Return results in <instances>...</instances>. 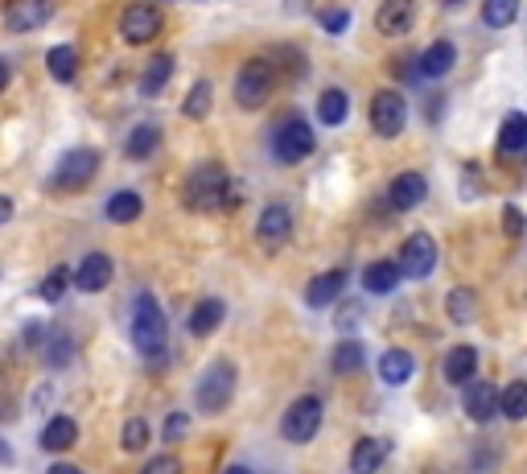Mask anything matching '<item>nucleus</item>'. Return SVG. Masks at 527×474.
I'll return each instance as SVG.
<instances>
[{
    "label": "nucleus",
    "instance_id": "1",
    "mask_svg": "<svg viewBox=\"0 0 527 474\" xmlns=\"http://www.w3.org/2000/svg\"><path fill=\"white\" fill-rule=\"evenodd\" d=\"M231 174L219 161H202L198 169H190V178L182 186V202L190 211H219V207H235V190H231Z\"/></svg>",
    "mask_w": 527,
    "mask_h": 474
},
{
    "label": "nucleus",
    "instance_id": "2",
    "mask_svg": "<svg viewBox=\"0 0 527 474\" xmlns=\"http://www.w3.org/2000/svg\"><path fill=\"white\" fill-rule=\"evenodd\" d=\"M169 343V322H165V310L153 293H136L132 301V347L145 355V359H157Z\"/></svg>",
    "mask_w": 527,
    "mask_h": 474
},
{
    "label": "nucleus",
    "instance_id": "3",
    "mask_svg": "<svg viewBox=\"0 0 527 474\" xmlns=\"http://www.w3.org/2000/svg\"><path fill=\"white\" fill-rule=\"evenodd\" d=\"M313 149H318V137H313V128H309V120L301 112L285 116V120L276 124V132H272V157L280 165H301Z\"/></svg>",
    "mask_w": 527,
    "mask_h": 474
},
{
    "label": "nucleus",
    "instance_id": "4",
    "mask_svg": "<svg viewBox=\"0 0 527 474\" xmlns=\"http://www.w3.org/2000/svg\"><path fill=\"white\" fill-rule=\"evenodd\" d=\"M231 396H235V363L215 359L194 384V404H198V413H223Z\"/></svg>",
    "mask_w": 527,
    "mask_h": 474
},
{
    "label": "nucleus",
    "instance_id": "5",
    "mask_svg": "<svg viewBox=\"0 0 527 474\" xmlns=\"http://www.w3.org/2000/svg\"><path fill=\"white\" fill-rule=\"evenodd\" d=\"M272 87H276L272 62L268 58H248L239 66V75H235V104L256 112V108H264L272 99Z\"/></svg>",
    "mask_w": 527,
    "mask_h": 474
},
{
    "label": "nucleus",
    "instance_id": "6",
    "mask_svg": "<svg viewBox=\"0 0 527 474\" xmlns=\"http://www.w3.org/2000/svg\"><path fill=\"white\" fill-rule=\"evenodd\" d=\"M95 174H99V153H95V149H70V153H62V161L54 165L50 190H54V194H75V190H83Z\"/></svg>",
    "mask_w": 527,
    "mask_h": 474
},
{
    "label": "nucleus",
    "instance_id": "7",
    "mask_svg": "<svg viewBox=\"0 0 527 474\" xmlns=\"http://www.w3.org/2000/svg\"><path fill=\"white\" fill-rule=\"evenodd\" d=\"M318 429H322V400L318 396H297L285 409V417H280V437H285V442H297V446L313 442Z\"/></svg>",
    "mask_w": 527,
    "mask_h": 474
},
{
    "label": "nucleus",
    "instance_id": "8",
    "mask_svg": "<svg viewBox=\"0 0 527 474\" xmlns=\"http://www.w3.org/2000/svg\"><path fill=\"white\" fill-rule=\"evenodd\" d=\"M396 268L400 277H412V281H425L433 268H437V240L429 231H412L408 240L400 244V256H396Z\"/></svg>",
    "mask_w": 527,
    "mask_h": 474
},
{
    "label": "nucleus",
    "instance_id": "9",
    "mask_svg": "<svg viewBox=\"0 0 527 474\" xmlns=\"http://www.w3.org/2000/svg\"><path fill=\"white\" fill-rule=\"evenodd\" d=\"M165 17L157 5H149V0H132V5L120 13V38L128 46H149L157 33H161Z\"/></svg>",
    "mask_w": 527,
    "mask_h": 474
},
{
    "label": "nucleus",
    "instance_id": "10",
    "mask_svg": "<svg viewBox=\"0 0 527 474\" xmlns=\"http://www.w3.org/2000/svg\"><path fill=\"white\" fill-rule=\"evenodd\" d=\"M408 124V104H404V95L400 91H379L371 99V128L379 132V137H400Z\"/></svg>",
    "mask_w": 527,
    "mask_h": 474
},
{
    "label": "nucleus",
    "instance_id": "11",
    "mask_svg": "<svg viewBox=\"0 0 527 474\" xmlns=\"http://www.w3.org/2000/svg\"><path fill=\"white\" fill-rule=\"evenodd\" d=\"M50 13H54V0H5V29L33 33L50 21Z\"/></svg>",
    "mask_w": 527,
    "mask_h": 474
},
{
    "label": "nucleus",
    "instance_id": "12",
    "mask_svg": "<svg viewBox=\"0 0 527 474\" xmlns=\"http://www.w3.org/2000/svg\"><path fill=\"white\" fill-rule=\"evenodd\" d=\"M293 235V211H289V202H268V207L260 211V223H256V240L264 248H276V244H285Z\"/></svg>",
    "mask_w": 527,
    "mask_h": 474
},
{
    "label": "nucleus",
    "instance_id": "13",
    "mask_svg": "<svg viewBox=\"0 0 527 474\" xmlns=\"http://www.w3.org/2000/svg\"><path fill=\"white\" fill-rule=\"evenodd\" d=\"M412 25H416V0H379L375 29L383 38H404Z\"/></svg>",
    "mask_w": 527,
    "mask_h": 474
},
{
    "label": "nucleus",
    "instance_id": "14",
    "mask_svg": "<svg viewBox=\"0 0 527 474\" xmlns=\"http://www.w3.org/2000/svg\"><path fill=\"white\" fill-rule=\"evenodd\" d=\"M112 277H116L112 256H108V252H87V256L79 260V268H75V289H83V293H103V289L112 285Z\"/></svg>",
    "mask_w": 527,
    "mask_h": 474
},
{
    "label": "nucleus",
    "instance_id": "15",
    "mask_svg": "<svg viewBox=\"0 0 527 474\" xmlns=\"http://www.w3.org/2000/svg\"><path fill=\"white\" fill-rule=\"evenodd\" d=\"M462 404H466V417L470 421L486 425V421H495V413H499V392H495V384H490V380H470L462 388Z\"/></svg>",
    "mask_w": 527,
    "mask_h": 474
},
{
    "label": "nucleus",
    "instance_id": "16",
    "mask_svg": "<svg viewBox=\"0 0 527 474\" xmlns=\"http://www.w3.org/2000/svg\"><path fill=\"white\" fill-rule=\"evenodd\" d=\"M453 62H458V46L441 38V42H433L429 50L416 54V75H420V79H445V75L453 71Z\"/></svg>",
    "mask_w": 527,
    "mask_h": 474
},
{
    "label": "nucleus",
    "instance_id": "17",
    "mask_svg": "<svg viewBox=\"0 0 527 474\" xmlns=\"http://www.w3.org/2000/svg\"><path fill=\"white\" fill-rule=\"evenodd\" d=\"M42 450L46 454H62V450H70L79 442V421L75 417H66V413H58V417H50L46 425H42Z\"/></svg>",
    "mask_w": 527,
    "mask_h": 474
},
{
    "label": "nucleus",
    "instance_id": "18",
    "mask_svg": "<svg viewBox=\"0 0 527 474\" xmlns=\"http://www.w3.org/2000/svg\"><path fill=\"white\" fill-rule=\"evenodd\" d=\"M425 194H429V182L408 169V174H396V182L388 190V202H392L396 211H412V207H420V202H425Z\"/></svg>",
    "mask_w": 527,
    "mask_h": 474
},
{
    "label": "nucleus",
    "instance_id": "19",
    "mask_svg": "<svg viewBox=\"0 0 527 474\" xmlns=\"http://www.w3.org/2000/svg\"><path fill=\"white\" fill-rule=\"evenodd\" d=\"M173 66H178V58H173L169 50L153 54L149 66H145V75H140V95H145V99H157V95L165 91V83L173 79Z\"/></svg>",
    "mask_w": 527,
    "mask_h": 474
},
{
    "label": "nucleus",
    "instance_id": "20",
    "mask_svg": "<svg viewBox=\"0 0 527 474\" xmlns=\"http://www.w3.org/2000/svg\"><path fill=\"white\" fill-rule=\"evenodd\" d=\"M342 285H346V273H342V268H330V273L313 277V281H309V289H305V306L326 310L330 301H338V297H342Z\"/></svg>",
    "mask_w": 527,
    "mask_h": 474
},
{
    "label": "nucleus",
    "instance_id": "21",
    "mask_svg": "<svg viewBox=\"0 0 527 474\" xmlns=\"http://www.w3.org/2000/svg\"><path fill=\"white\" fill-rule=\"evenodd\" d=\"M388 458V442H379V437H359L355 450H350V474H375Z\"/></svg>",
    "mask_w": 527,
    "mask_h": 474
},
{
    "label": "nucleus",
    "instance_id": "22",
    "mask_svg": "<svg viewBox=\"0 0 527 474\" xmlns=\"http://www.w3.org/2000/svg\"><path fill=\"white\" fill-rule=\"evenodd\" d=\"M157 149H161V124H153V120L136 124V128L128 132V141H124V153H128L132 161H149Z\"/></svg>",
    "mask_w": 527,
    "mask_h": 474
},
{
    "label": "nucleus",
    "instance_id": "23",
    "mask_svg": "<svg viewBox=\"0 0 527 474\" xmlns=\"http://www.w3.org/2000/svg\"><path fill=\"white\" fill-rule=\"evenodd\" d=\"M223 318H227V306L219 297H202L198 306L190 310V334H198V338H206V334H215L219 326H223Z\"/></svg>",
    "mask_w": 527,
    "mask_h": 474
},
{
    "label": "nucleus",
    "instance_id": "24",
    "mask_svg": "<svg viewBox=\"0 0 527 474\" xmlns=\"http://www.w3.org/2000/svg\"><path fill=\"white\" fill-rule=\"evenodd\" d=\"M474 371H478V351L474 347H453L445 355V380L453 388H466L474 380Z\"/></svg>",
    "mask_w": 527,
    "mask_h": 474
},
{
    "label": "nucleus",
    "instance_id": "25",
    "mask_svg": "<svg viewBox=\"0 0 527 474\" xmlns=\"http://www.w3.org/2000/svg\"><path fill=\"white\" fill-rule=\"evenodd\" d=\"M412 371H416V363H412V355H408V351H400V347L383 351V359H379V380L388 384V388L408 384V380H412Z\"/></svg>",
    "mask_w": 527,
    "mask_h": 474
},
{
    "label": "nucleus",
    "instance_id": "26",
    "mask_svg": "<svg viewBox=\"0 0 527 474\" xmlns=\"http://www.w3.org/2000/svg\"><path fill=\"white\" fill-rule=\"evenodd\" d=\"M42 359L46 367H70L75 363V334L70 330H50L42 343Z\"/></svg>",
    "mask_w": 527,
    "mask_h": 474
},
{
    "label": "nucleus",
    "instance_id": "27",
    "mask_svg": "<svg viewBox=\"0 0 527 474\" xmlns=\"http://www.w3.org/2000/svg\"><path fill=\"white\" fill-rule=\"evenodd\" d=\"M140 211H145V198H140L136 190H116L108 198V207H103V215H108L112 223H132V219H140Z\"/></svg>",
    "mask_w": 527,
    "mask_h": 474
},
{
    "label": "nucleus",
    "instance_id": "28",
    "mask_svg": "<svg viewBox=\"0 0 527 474\" xmlns=\"http://www.w3.org/2000/svg\"><path fill=\"white\" fill-rule=\"evenodd\" d=\"M363 363H367V351H363L359 338H342V343L334 347V355H330V367L338 371V376H350V371H363Z\"/></svg>",
    "mask_w": 527,
    "mask_h": 474
},
{
    "label": "nucleus",
    "instance_id": "29",
    "mask_svg": "<svg viewBox=\"0 0 527 474\" xmlns=\"http://www.w3.org/2000/svg\"><path fill=\"white\" fill-rule=\"evenodd\" d=\"M363 285H367V293H392V289L400 285V268H396V260H375V264H367Z\"/></svg>",
    "mask_w": 527,
    "mask_h": 474
},
{
    "label": "nucleus",
    "instance_id": "30",
    "mask_svg": "<svg viewBox=\"0 0 527 474\" xmlns=\"http://www.w3.org/2000/svg\"><path fill=\"white\" fill-rule=\"evenodd\" d=\"M346 112H350V99H346V91L330 87V91H322V95H318V120H322L326 128H338V124H346Z\"/></svg>",
    "mask_w": 527,
    "mask_h": 474
},
{
    "label": "nucleus",
    "instance_id": "31",
    "mask_svg": "<svg viewBox=\"0 0 527 474\" xmlns=\"http://www.w3.org/2000/svg\"><path fill=\"white\" fill-rule=\"evenodd\" d=\"M46 71L58 83H75V75H79V54H75V46H54L46 54Z\"/></svg>",
    "mask_w": 527,
    "mask_h": 474
},
{
    "label": "nucleus",
    "instance_id": "32",
    "mask_svg": "<svg viewBox=\"0 0 527 474\" xmlns=\"http://www.w3.org/2000/svg\"><path fill=\"white\" fill-rule=\"evenodd\" d=\"M210 108H215V87H210L206 79H198V83L190 87V95L182 99V116H186V120H206Z\"/></svg>",
    "mask_w": 527,
    "mask_h": 474
},
{
    "label": "nucleus",
    "instance_id": "33",
    "mask_svg": "<svg viewBox=\"0 0 527 474\" xmlns=\"http://www.w3.org/2000/svg\"><path fill=\"white\" fill-rule=\"evenodd\" d=\"M499 149L503 153H523L527 149V116L523 112H507V120L499 128Z\"/></svg>",
    "mask_w": 527,
    "mask_h": 474
},
{
    "label": "nucleus",
    "instance_id": "34",
    "mask_svg": "<svg viewBox=\"0 0 527 474\" xmlns=\"http://www.w3.org/2000/svg\"><path fill=\"white\" fill-rule=\"evenodd\" d=\"M499 413L507 421H527V380H511L499 392Z\"/></svg>",
    "mask_w": 527,
    "mask_h": 474
},
{
    "label": "nucleus",
    "instance_id": "35",
    "mask_svg": "<svg viewBox=\"0 0 527 474\" xmlns=\"http://www.w3.org/2000/svg\"><path fill=\"white\" fill-rule=\"evenodd\" d=\"M445 310H449V322L466 326V322L478 318V297H474L470 289H453V293L445 297Z\"/></svg>",
    "mask_w": 527,
    "mask_h": 474
},
{
    "label": "nucleus",
    "instance_id": "36",
    "mask_svg": "<svg viewBox=\"0 0 527 474\" xmlns=\"http://www.w3.org/2000/svg\"><path fill=\"white\" fill-rule=\"evenodd\" d=\"M519 17V0H482V21L490 29H507Z\"/></svg>",
    "mask_w": 527,
    "mask_h": 474
},
{
    "label": "nucleus",
    "instance_id": "37",
    "mask_svg": "<svg viewBox=\"0 0 527 474\" xmlns=\"http://www.w3.org/2000/svg\"><path fill=\"white\" fill-rule=\"evenodd\" d=\"M70 281H75V273H70L66 264H58V268H50V273L42 277V285H38V297H42V301H50V306H54V301H62V297H66Z\"/></svg>",
    "mask_w": 527,
    "mask_h": 474
},
{
    "label": "nucleus",
    "instance_id": "38",
    "mask_svg": "<svg viewBox=\"0 0 527 474\" xmlns=\"http://www.w3.org/2000/svg\"><path fill=\"white\" fill-rule=\"evenodd\" d=\"M120 446L128 450V454H140L149 446V421L145 417H128L124 421V433H120Z\"/></svg>",
    "mask_w": 527,
    "mask_h": 474
},
{
    "label": "nucleus",
    "instance_id": "39",
    "mask_svg": "<svg viewBox=\"0 0 527 474\" xmlns=\"http://www.w3.org/2000/svg\"><path fill=\"white\" fill-rule=\"evenodd\" d=\"M186 433H190V417H186V413H169V417H165V429H161L165 442H182Z\"/></svg>",
    "mask_w": 527,
    "mask_h": 474
},
{
    "label": "nucleus",
    "instance_id": "40",
    "mask_svg": "<svg viewBox=\"0 0 527 474\" xmlns=\"http://www.w3.org/2000/svg\"><path fill=\"white\" fill-rule=\"evenodd\" d=\"M140 474H182V462L173 454H157V458H149L145 466H140Z\"/></svg>",
    "mask_w": 527,
    "mask_h": 474
},
{
    "label": "nucleus",
    "instance_id": "41",
    "mask_svg": "<svg viewBox=\"0 0 527 474\" xmlns=\"http://www.w3.org/2000/svg\"><path fill=\"white\" fill-rule=\"evenodd\" d=\"M322 29L326 33H346L350 29V9H326L322 13Z\"/></svg>",
    "mask_w": 527,
    "mask_h": 474
},
{
    "label": "nucleus",
    "instance_id": "42",
    "mask_svg": "<svg viewBox=\"0 0 527 474\" xmlns=\"http://www.w3.org/2000/svg\"><path fill=\"white\" fill-rule=\"evenodd\" d=\"M503 231L511 235V240H515V235H523V211L519 207H503Z\"/></svg>",
    "mask_w": 527,
    "mask_h": 474
},
{
    "label": "nucleus",
    "instance_id": "43",
    "mask_svg": "<svg viewBox=\"0 0 527 474\" xmlns=\"http://www.w3.org/2000/svg\"><path fill=\"white\" fill-rule=\"evenodd\" d=\"M359 314H363V310L355 306V301H350V306H342V318H338V326H342V330H350V326L359 322Z\"/></svg>",
    "mask_w": 527,
    "mask_h": 474
},
{
    "label": "nucleus",
    "instance_id": "44",
    "mask_svg": "<svg viewBox=\"0 0 527 474\" xmlns=\"http://www.w3.org/2000/svg\"><path fill=\"white\" fill-rule=\"evenodd\" d=\"M13 219V198H5V194H0V227H5Z\"/></svg>",
    "mask_w": 527,
    "mask_h": 474
},
{
    "label": "nucleus",
    "instance_id": "45",
    "mask_svg": "<svg viewBox=\"0 0 527 474\" xmlns=\"http://www.w3.org/2000/svg\"><path fill=\"white\" fill-rule=\"evenodd\" d=\"M50 474H87V470H83V466H70V462H54Z\"/></svg>",
    "mask_w": 527,
    "mask_h": 474
},
{
    "label": "nucleus",
    "instance_id": "46",
    "mask_svg": "<svg viewBox=\"0 0 527 474\" xmlns=\"http://www.w3.org/2000/svg\"><path fill=\"white\" fill-rule=\"evenodd\" d=\"M9 79H13V66H9V58H0V91L9 87Z\"/></svg>",
    "mask_w": 527,
    "mask_h": 474
},
{
    "label": "nucleus",
    "instance_id": "47",
    "mask_svg": "<svg viewBox=\"0 0 527 474\" xmlns=\"http://www.w3.org/2000/svg\"><path fill=\"white\" fill-rule=\"evenodd\" d=\"M9 462H13V450H9L5 437H0V466H9Z\"/></svg>",
    "mask_w": 527,
    "mask_h": 474
},
{
    "label": "nucleus",
    "instance_id": "48",
    "mask_svg": "<svg viewBox=\"0 0 527 474\" xmlns=\"http://www.w3.org/2000/svg\"><path fill=\"white\" fill-rule=\"evenodd\" d=\"M285 9H289V13H293V9L301 13V9H309V0H285Z\"/></svg>",
    "mask_w": 527,
    "mask_h": 474
},
{
    "label": "nucleus",
    "instance_id": "49",
    "mask_svg": "<svg viewBox=\"0 0 527 474\" xmlns=\"http://www.w3.org/2000/svg\"><path fill=\"white\" fill-rule=\"evenodd\" d=\"M223 474H252V470H248V466H227Z\"/></svg>",
    "mask_w": 527,
    "mask_h": 474
},
{
    "label": "nucleus",
    "instance_id": "50",
    "mask_svg": "<svg viewBox=\"0 0 527 474\" xmlns=\"http://www.w3.org/2000/svg\"><path fill=\"white\" fill-rule=\"evenodd\" d=\"M445 5H462V0H445Z\"/></svg>",
    "mask_w": 527,
    "mask_h": 474
},
{
    "label": "nucleus",
    "instance_id": "51",
    "mask_svg": "<svg viewBox=\"0 0 527 474\" xmlns=\"http://www.w3.org/2000/svg\"><path fill=\"white\" fill-rule=\"evenodd\" d=\"M523 157H527V149H523Z\"/></svg>",
    "mask_w": 527,
    "mask_h": 474
}]
</instances>
